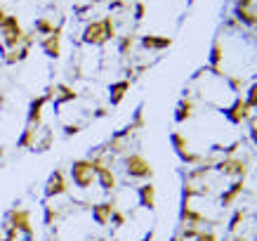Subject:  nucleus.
Listing matches in <instances>:
<instances>
[{"mask_svg":"<svg viewBox=\"0 0 257 241\" xmlns=\"http://www.w3.org/2000/svg\"><path fill=\"white\" fill-rule=\"evenodd\" d=\"M123 171L130 180H151L154 178V168L147 158L137 151H130V154L123 156Z\"/></svg>","mask_w":257,"mask_h":241,"instance_id":"nucleus-1","label":"nucleus"},{"mask_svg":"<svg viewBox=\"0 0 257 241\" xmlns=\"http://www.w3.org/2000/svg\"><path fill=\"white\" fill-rule=\"evenodd\" d=\"M97 180V173L92 168L90 158H76L71 164V182L78 187V189H90Z\"/></svg>","mask_w":257,"mask_h":241,"instance_id":"nucleus-2","label":"nucleus"},{"mask_svg":"<svg viewBox=\"0 0 257 241\" xmlns=\"http://www.w3.org/2000/svg\"><path fill=\"white\" fill-rule=\"evenodd\" d=\"M24 29H22V22L17 15H8L5 24L0 26V38H3V45L8 50H15V47L22 45V38H24Z\"/></svg>","mask_w":257,"mask_h":241,"instance_id":"nucleus-3","label":"nucleus"},{"mask_svg":"<svg viewBox=\"0 0 257 241\" xmlns=\"http://www.w3.org/2000/svg\"><path fill=\"white\" fill-rule=\"evenodd\" d=\"M8 225L15 227L19 234H24L26 239L29 236H33V225H31V210L29 208H12L8 213Z\"/></svg>","mask_w":257,"mask_h":241,"instance_id":"nucleus-4","label":"nucleus"},{"mask_svg":"<svg viewBox=\"0 0 257 241\" xmlns=\"http://www.w3.org/2000/svg\"><path fill=\"white\" fill-rule=\"evenodd\" d=\"M64 194H69V180H66V173L62 168H57L45 182V199H57Z\"/></svg>","mask_w":257,"mask_h":241,"instance_id":"nucleus-5","label":"nucleus"},{"mask_svg":"<svg viewBox=\"0 0 257 241\" xmlns=\"http://www.w3.org/2000/svg\"><path fill=\"white\" fill-rule=\"evenodd\" d=\"M80 40H83L85 45H94V47L106 45V36H104V24H101V19H92V22H87L85 29H83Z\"/></svg>","mask_w":257,"mask_h":241,"instance_id":"nucleus-6","label":"nucleus"},{"mask_svg":"<svg viewBox=\"0 0 257 241\" xmlns=\"http://www.w3.org/2000/svg\"><path fill=\"white\" fill-rule=\"evenodd\" d=\"M40 50L45 52L50 59H59L62 57V26H55V31L40 38Z\"/></svg>","mask_w":257,"mask_h":241,"instance_id":"nucleus-7","label":"nucleus"},{"mask_svg":"<svg viewBox=\"0 0 257 241\" xmlns=\"http://www.w3.org/2000/svg\"><path fill=\"white\" fill-rule=\"evenodd\" d=\"M140 45L147 52H163V50H168L172 45V38L161 36V33H144L140 38Z\"/></svg>","mask_w":257,"mask_h":241,"instance_id":"nucleus-8","label":"nucleus"},{"mask_svg":"<svg viewBox=\"0 0 257 241\" xmlns=\"http://www.w3.org/2000/svg\"><path fill=\"white\" fill-rule=\"evenodd\" d=\"M116 210V201H99L92 203V218L99 227H106L111 220V213Z\"/></svg>","mask_w":257,"mask_h":241,"instance_id":"nucleus-9","label":"nucleus"},{"mask_svg":"<svg viewBox=\"0 0 257 241\" xmlns=\"http://www.w3.org/2000/svg\"><path fill=\"white\" fill-rule=\"evenodd\" d=\"M137 199H140V206L147 210H154L156 208V185H140L137 187Z\"/></svg>","mask_w":257,"mask_h":241,"instance_id":"nucleus-10","label":"nucleus"},{"mask_svg":"<svg viewBox=\"0 0 257 241\" xmlns=\"http://www.w3.org/2000/svg\"><path fill=\"white\" fill-rule=\"evenodd\" d=\"M196 114V100H191L189 95H184L182 100L177 102V111H175V121L177 123H187L189 118Z\"/></svg>","mask_w":257,"mask_h":241,"instance_id":"nucleus-11","label":"nucleus"},{"mask_svg":"<svg viewBox=\"0 0 257 241\" xmlns=\"http://www.w3.org/2000/svg\"><path fill=\"white\" fill-rule=\"evenodd\" d=\"M127 90H130V78H123V81L111 83V86H109V104H111V107H118V104L125 100Z\"/></svg>","mask_w":257,"mask_h":241,"instance_id":"nucleus-12","label":"nucleus"},{"mask_svg":"<svg viewBox=\"0 0 257 241\" xmlns=\"http://www.w3.org/2000/svg\"><path fill=\"white\" fill-rule=\"evenodd\" d=\"M243 189H245L243 180H236L234 185H229V189H224V192L219 194V206H222V208H229V206L236 203V199L243 194Z\"/></svg>","mask_w":257,"mask_h":241,"instance_id":"nucleus-13","label":"nucleus"},{"mask_svg":"<svg viewBox=\"0 0 257 241\" xmlns=\"http://www.w3.org/2000/svg\"><path fill=\"white\" fill-rule=\"evenodd\" d=\"M97 185H99L104 192H116L118 178H116V173H113V168H111V166H106V168L97 171Z\"/></svg>","mask_w":257,"mask_h":241,"instance_id":"nucleus-14","label":"nucleus"},{"mask_svg":"<svg viewBox=\"0 0 257 241\" xmlns=\"http://www.w3.org/2000/svg\"><path fill=\"white\" fill-rule=\"evenodd\" d=\"M55 107L59 109L62 104H69V102L73 100H78V90H73L71 86H64V83H59V86L55 88Z\"/></svg>","mask_w":257,"mask_h":241,"instance_id":"nucleus-15","label":"nucleus"},{"mask_svg":"<svg viewBox=\"0 0 257 241\" xmlns=\"http://www.w3.org/2000/svg\"><path fill=\"white\" fill-rule=\"evenodd\" d=\"M38 128L36 125H26L19 135V140H17V147L19 149H33L36 147V140H38Z\"/></svg>","mask_w":257,"mask_h":241,"instance_id":"nucleus-16","label":"nucleus"},{"mask_svg":"<svg viewBox=\"0 0 257 241\" xmlns=\"http://www.w3.org/2000/svg\"><path fill=\"white\" fill-rule=\"evenodd\" d=\"M33 29H36V33H40V36L45 38V36H50V33L55 31V22H52L50 17H38V19L33 22Z\"/></svg>","mask_w":257,"mask_h":241,"instance_id":"nucleus-17","label":"nucleus"},{"mask_svg":"<svg viewBox=\"0 0 257 241\" xmlns=\"http://www.w3.org/2000/svg\"><path fill=\"white\" fill-rule=\"evenodd\" d=\"M135 43H137V38H135L133 33H125V36H120V38H118V52H120L123 57L133 55Z\"/></svg>","mask_w":257,"mask_h":241,"instance_id":"nucleus-18","label":"nucleus"},{"mask_svg":"<svg viewBox=\"0 0 257 241\" xmlns=\"http://www.w3.org/2000/svg\"><path fill=\"white\" fill-rule=\"evenodd\" d=\"M52 140H55V132L50 130V128H45L43 130V137H40V132H38V140H36V151H47V149L52 147Z\"/></svg>","mask_w":257,"mask_h":241,"instance_id":"nucleus-19","label":"nucleus"},{"mask_svg":"<svg viewBox=\"0 0 257 241\" xmlns=\"http://www.w3.org/2000/svg\"><path fill=\"white\" fill-rule=\"evenodd\" d=\"M101 24H104V36H106V43L116 38V22H113V17L111 15L101 17Z\"/></svg>","mask_w":257,"mask_h":241,"instance_id":"nucleus-20","label":"nucleus"},{"mask_svg":"<svg viewBox=\"0 0 257 241\" xmlns=\"http://www.w3.org/2000/svg\"><path fill=\"white\" fill-rule=\"evenodd\" d=\"M125 222H127V215H125L123 210L116 206V210L111 213V220H109V225H113L116 229H120V227H125Z\"/></svg>","mask_w":257,"mask_h":241,"instance_id":"nucleus-21","label":"nucleus"},{"mask_svg":"<svg viewBox=\"0 0 257 241\" xmlns=\"http://www.w3.org/2000/svg\"><path fill=\"white\" fill-rule=\"evenodd\" d=\"M245 104H248V109H257V81L250 83L248 95H245Z\"/></svg>","mask_w":257,"mask_h":241,"instance_id":"nucleus-22","label":"nucleus"},{"mask_svg":"<svg viewBox=\"0 0 257 241\" xmlns=\"http://www.w3.org/2000/svg\"><path fill=\"white\" fill-rule=\"evenodd\" d=\"M243 218H245V213H243V210H236L234 215H231V222H229V232H236V229L241 227Z\"/></svg>","mask_w":257,"mask_h":241,"instance_id":"nucleus-23","label":"nucleus"},{"mask_svg":"<svg viewBox=\"0 0 257 241\" xmlns=\"http://www.w3.org/2000/svg\"><path fill=\"white\" fill-rule=\"evenodd\" d=\"M144 17H147V5H144L142 0H137V3H135V19H137V22H142Z\"/></svg>","mask_w":257,"mask_h":241,"instance_id":"nucleus-24","label":"nucleus"},{"mask_svg":"<svg viewBox=\"0 0 257 241\" xmlns=\"http://www.w3.org/2000/svg\"><path fill=\"white\" fill-rule=\"evenodd\" d=\"M22 236V234L17 232L15 227H10V225H5V234H3V241H17Z\"/></svg>","mask_w":257,"mask_h":241,"instance_id":"nucleus-25","label":"nucleus"},{"mask_svg":"<svg viewBox=\"0 0 257 241\" xmlns=\"http://www.w3.org/2000/svg\"><path fill=\"white\" fill-rule=\"evenodd\" d=\"M80 130H83V125H80V123H66V125H64V135H69V137L78 135Z\"/></svg>","mask_w":257,"mask_h":241,"instance_id":"nucleus-26","label":"nucleus"},{"mask_svg":"<svg viewBox=\"0 0 257 241\" xmlns=\"http://www.w3.org/2000/svg\"><path fill=\"white\" fill-rule=\"evenodd\" d=\"M55 220H57V210L47 206L45 208V225H55Z\"/></svg>","mask_w":257,"mask_h":241,"instance_id":"nucleus-27","label":"nucleus"},{"mask_svg":"<svg viewBox=\"0 0 257 241\" xmlns=\"http://www.w3.org/2000/svg\"><path fill=\"white\" fill-rule=\"evenodd\" d=\"M5 19H8V10H5L3 5H0V26L5 24Z\"/></svg>","mask_w":257,"mask_h":241,"instance_id":"nucleus-28","label":"nucleus"},{"mask_svg":"<svg viewBox=\"0 0 257 241\" xmlns=\"http://www.w3.org/2000/svg\"><path fill=\"white\" fill-rule=\"evenodd\" d=\"M104 116H109V109H97L94 111V118H104Z\"/></svg>","mask_w":257,"mask_h":241,"instance_id":"nucleus-29","label":"nucleus"},{"mask_svg":"<svg viewBox=\"0 0 257 241\" xmlns=\"http://www.w3.org/2000/svg\"><path fill=\"white\" fill-rule=\"evenodd\" d=\"M151 239H154V232H149V234H147V236H144V239H142V241H151Z\"/></svg>","mask_w":257,"mask_h":241,"instance_id":"nucleus-30","label":"nucleus"},{"mask_svg":"<svg viewBox=\"0 0 257 241\" xmlns=\"http://www.w3.org/2000/svg\"><path fill=\"white\" fill-rule=\"evenodd\" d=\"M97 3H109V0H92V5H97Z\"/></svg>","mask_w":257,"mask_h":241,"instance_id":"nucleus-31","label":"nucleus"},{"mask_svg":"<svg viewBox=\"0 0 257 241\" xmlns=\"http://www.w3.org/2000/svg\"><path fill=\"white\" fill-rule=\"evenodd\" d=\"M90 241H106V239H104V236H99V239H90Z\"/></svg>","mask_w":257,"mask_h":241,"instance_id":"nucleus-32","label":"nucleus"},{"mask_svg":"<svg viewBox=\"0 0 257 241\" xmlns=\"http://www.w3.org/2000/svg\"><path fill=\"white\" fill-rule=\"evenodd\" d=\"M26 241H36V239H33V236H29V239H26Z\"/></svg>","mask_w":257,"mask_h":241,"instance_id":"nucleus-33","label":"nucleus"}]
</instances>
